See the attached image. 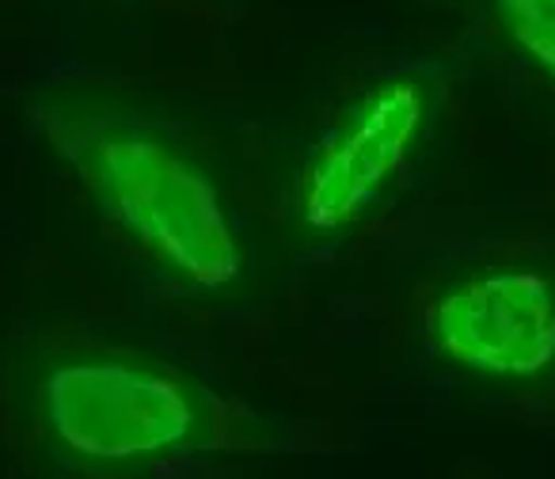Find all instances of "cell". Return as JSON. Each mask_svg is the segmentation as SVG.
<instances>
[{"mask_svg": "<svg viewBox=\"0 0 555 479\" xmlns=\"http://www.w3.org/2000/svg\"><path fill=\"white\" fill-rule=\"evenodd\" d=\"M27 122L80 179L100 217L164 279L202 301L251 289V248L214 171L130 95L80 80H42Z\"/></svg>", "mask_w": 555, "mask_h": 479, "instance_id": "cell-1", "label": "cell"}, {"mask_svg": "<svg viewBox=\"0 0 555 479\" xmlns=\"http://www.w3.org/2000/svg\"><path fill=\"white\" fill-rule=\"evenodd\" d=\"M9 392L42 461L80 479L145 476L251 430L244 407L176 362L88 335H24Z\"/></svg>", "mask_w": 555, "mask_h": 479, "instance_id": "cell-2", "label": "cell"}, {"mask_svg": "<svg viewBox=\"0 0 555 479\" xmlns=\"http://www.w3.org/2000/svg\"><path fill=\"white\" fill-rule=\"evenodd\" d=\"M453 65H400L354 92L305 148L289 183L286 232L301 256H332L380 213L400 176L430 141Z\"/></svg>", "mask_w": 555, "mask_h": 479, "instance_id": "cell-3", "label": "cell"}, {"mask_svg": "<svg viewBox=\"0 0 555 479\" xmlns=\"http://www.w3.org/2000/svg\"><path fill=\"white\" fill-rule=\"evenodd\" d=\"M426 350L506 392L555 388V263L487 259L446 274L423 305Z\"/></svg>", "mask_w": 555, "mask_h": 479, "instance_id": "cell-4", "label": "cell"}, {"mask_svg": "<svg viewBox=\"0 0 555 479\" xmlns=\"http://www.w3.org/2000/svg\"><path fill=\"white\" fill-rule=\"evenodd\" d=\"M476 9L494 42L555 92V0H476Z\"/></svg>", "mask_w": 555, "mask_h": 479, "instance_id": "cell-5", "label": "cell"}]
</instances>
